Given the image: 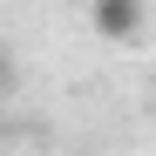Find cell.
I'll return each instance as SVG.
<instances>
[{
  "label": "cell",
  "mask_w": 156,
  "mask_h": 156,
  "mask_svg": "<svg viewBox=\"0 0 156 156\" xmlns=\"http://www.w3.org/2000/svg\"><path fill=\"white\" fill-rule=\"evenodd\" d=\"M88 20L102 41H136L143 27V0H88Z\"/></svg>",
  "instance_id": "obj_1"
}]
</instances>
